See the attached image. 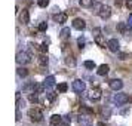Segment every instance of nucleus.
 Here are the masks:
<instances>
[{
	"label": "nucleus",
	"mask_w": 132,
	"mask_h": 126,
	"mask_svg": "<svg viewBox=\"0 0 132 126\" xmlns=\"http://www.w3.org/2000/svg\"><path fill=\"white\" fill-rule=\"evenodd\" d=\"M28 117L31 119V122H42L43 113L39 108H30V110H28Z\"/></svg>",
	"instance_id": "1"
},
{
	"label": "nucleus",
	"mask_w": 132,
	"mask_h": 126,
	"mask_svg": "<svg viewBox=\"0 0 132 126\" xmlns=\"http://www.w3.org/2000/svg\"><path fill=\"white\" fill-rule=\"evenodd\" d=\"M16 62L18 64H22V65L28 64V62H31V55L28 52H25V51L18 52V55H16Z\"/></svg>",
	"instance_id": "2"
},
{
	"label": "nucleus",
	"mask_w": 132,
	"mask_h": 126,
	"mask_svg": "<svg viewBox=\"0 0 132 126\" xmlns=\"http://www.w3.org/2000/svg\"><path fill=\"white\" fill-rule=\"evenodd\" d=\"M111 101L114 104H117V105H123V104H126V102L129 101V96L126 95V94H116V95H113Z\"/></svg>",
	"instance_id": "3"
},
{
	"label": "nucleus",
	"mask_w": 132,
	"mask_h": 126,
	"mask_svg": "<svg viewBox=\"0 0 132 126\" xmlns=\"http://www.w3.org/2000/svg\"><path fill=\"white\" fill-rule=\"evenodd\" d=\"M71 88H73V90H74V92H77V94H82V92L86 89V85H85V82H82L80 79H76V80L73 82Z\"/></svg>",
	"instance_id": "4"
},
{
	"label": "nucleus",
	"mask_w": 132,
	"mask_h": 126,
	"mask_svg": "<svg viewBox=\"0 0 132 126\" xmlns=\"http://www.w3.org/2000/svg\"><path fill=\"white\" fill-rule=\"evenodd\" d=\"M98 15H100L102 19L110 18V16H111V7L105 6V5H101V6H100V11H98Z\"/></svg>",
	"instance_id": "5"
},
{
	"label": "nucleus",
	"mask_w": 132,
	"mask_h": 126,
	"mask_svg": "<svg viewBox=\"0 0 132 126\" xmlns=\"http://www.w3.org/2000/svg\"><path fill=\"white\" fill-rule=\"evenodd\" d=\"M107 46H108V49H110L111 52H119V49H120L119 40H117V39H110V40L107 42Z\"/></svg>",
	"instance_id": "6"
},
{
	"label": "nucleus",
	"mask_w": 132,
	"mask_h": 126,
	"mask_svg": "<svg viewBox=\"0 0 132 126\" xmlns=\"http://www.w3.org/2000/svg\"><path fill=\"white\" fill-rule=\"evenodd\" d=\"M101 89L100 88H95V89H92V92H90L89 95H88V98H89L90 101H98V99H101Z\"/></svg>",
	"instance_id": "7"
},
{
	"label": "nucleus",
	"mask_w": 132,
	"mask_h": 126,
	"mask_svg": "<svg viewBox=\"0 0 132 126\" xmlns=\"http://www.w3.org/2000/svg\"><path fill=\"white\" fill-rule=\"evenodd\" d=\"M108 85H110V88H111L113 90H120L122 88H123V82L119 80V79H113V80H110Z\"/></svg>",
	"instance_id": "8"
},
{
	"label": "nucleus",
	"mask_w": 132,
	"mask_h": 126,
	"mask_svg": "<svg viewBox=\"0 0 132 126\" xmlns=\"http://www.w3.org/2000/svg\"><path fill=\"white\" fill-rule=\"evenodd\" d=\"M43 85H45V88H46L48 90H52L55 88V77L54 76H48V77L45 79Z\"/></svg>",
	"instance_id": "9"
},
{
	"label": "nucleus",
	"mask_w": 132,
	"mask_h": 126,
	"mask_svg": "<svg viewBox=\"0 0 132 126\" xmlns=\"http://www.w3.org/2000/svg\"><path fill=\"white\" fill-rule=\"evenodd\" d=\"M73 28H76V30L82 31V30H85V28H86V22H85L83 19L76 18L74 21H73Z\"/></svg>",
	"instance_id": "10"
},
{
	"label": "nucleus",
	"mask_w": 132,
	"mask_h": 126,
	"mask_svg": "<svg viewBox=\"0 0 132 126\" xmlns=\"http://www.w3.org/2000/svg\"><path fill=\"white\" fill-rule=\"evenodd\" d=\"M19 19H21L22 24H28V22H30V13H28L27 9H22V12L19 15Z\"/></svg>",
	"instance_id": "11"
},
{
	"label": "nucleus",
	"mask_w": 132,
	"mask_h": 126,
	"mask_svg": "<svg viewBox=\"0 0 132 126\" xmlns=\"http://www.w3.org/2000/svg\"><path fill=\"white\" fill-rule=\"evenodd\" d=\"M36 88H37V83L31 82V83L25 85L24 88H22V92H27V94H33V92H36Z\"/></svg>",
	"instance_id": "12"
},
{
	"label": "nucleus",
	"mask_w": 132,
	"mask_h": 126,
	"mask_svg": "<svg viewBox=\"0 0 132 126\" xmlns=\"http://www.w3.org/2000/svg\"><path fill=\"white\" fill-rule=\"evenodd\" d=\"M108 71H110V67H108L107 64H102V65H100V67H98V70H96L98 76H105Z\"/></svg>",
	"instance_id": "13"
},
{
	"label": "nucleus",
	"mask_w": 132,
	"mask_h": 126,
	"mask_svg": "<svg viewBox=\"0 0 132 126\" xmlns=\"http://www.w3.org/2000/svg\"><path fill=\"white\" fill-rule=\"evenodd\" d=\"M55 21H56L58 24H64L67 21V13H64V12L56 13V15H55Z\"/></svg>",
	"instance_id": "14"
},
{
	"label": "nucleus",
	"mask_w": 132,
	"mask_h": 126,
	"mask_svg": "<svg viewBox=\"0 0 132 126\" xmlns=\"http://www.w3.org/2000/svg\"><path fill=\"white\" fill-rule=\"evenodd\" d=\"M70 34H71V33H70V28H68V27H64V28L61 30V33H60L61 40H67V39L70 37Z\"/></svg>",
	"instance_id": "15"
},
{
	"label": "nucleus",
	"mask_w": 132,
	"mask_h": 126,
	"mask_svg": "<svg viewBox=\"0 0 132 126\" xmlns=\"http://www.w3.org/2000/svg\"><path fill=\"white\" fill-rule=\"evenodd\" d=\"M61 120H62V117H61L60 114H54V116L51 117V125H54V126L60 125V123H61Z\"/></svg>",
	"instance_id": "16"
},
{
	"label": "nucleus",
	"mask_w": 132,
	"mask_h": 126,
	"mask_svg": "<svg viewBox=\"0 0 132 126\" xmlns=\"http://www.w3.org/2000/svg\"><path fill=\"white\" fill-rule=\"evenodd\" d=\"M95 43L98 45V46H101V48H105V40H104L102 34H98V36H95Z\"/></svg>",
	"instance_id": "17"
},
{
	"label": "nucleus",
	"mask_w": 132,
	"mask_h": 126,
	"mask_svg": "<svg viewBox=\"0 0 132 126\" xmlns=\"http://www.w3.org/2000/svg\"><path fill=\"white\" fill-rule=\"evenodd\" d=\"M128 28H129V25L125 24V22H119V24H117V30H119L120 33H123V34L128 31Z\"/></svg>",
	"instance_id": "18"
},
{
	"label": "nucleus",
	"mask_w": 132,
	"mask_h": 126,
	"mask_svg": "<svg viewBox=\"0 0 132 126\" xmlns=\"http://www.w3.org/2000/svg\"><path fill=\"white\" fill-rule=\"evenodd\" d=\"M79 3L82 7H90L94 5V0H79Z\"/></svg>",
	"instance_id": "19"
},
{
	"label": "nucleus",
	"mask_w": 132,
	"mask_h": 126,
	"mask_svg": "<svg viewBox=\"0 0 132 126\" xmlns=\"http://www.w3.org/2000/svg\"><path fill=\"white\" fill-rule=\"evenodd\" d=\"M65 64L68 67H74L76 65V60H74V56H70V55H68V56L65 58Z\"/></svg>",
	"instance_id": "20"
},
{
	"label": "nucleus",
	"mask_w": 132,
	"mask_h": 126,
	"mask_svg": "<svg viewBox=\"0 0 132 126\" xmlns=\"http://www.w3.org/2000/svg\"><path fill=\"white\" fill-rule=\"evenodd\" d=\"M39 64L42 67L48 65V58H46V55H40V56H39Z\"/></svg>",
	"instance_id": "21"
},
{
	"label": "nucleus",
	"mask_w": 132,
	"mask_h": 126,
	"mask_svg": "<svg viewBox=\"0 0 132 126\" xmlns=\"http://www.w3.org/2000/svg\"><path fill=\"white\" fill-rule=\"evenodd\" d=\"M18 74L21 76V77H27V76H28V70H27L25 67H19L18 68Z\"/></svg>",
	"instance_id": "22"
},
{
	"label": "nucleus",
	"mask_w": 132,
	"mask_h": 126,
	"mask_svg": "<svg viewBox=\"0 0 132 126\" xmlns=\"http://www.w3.org/2000/svg\"><path fill=\"white\" fill-rule=\"evenodd\" d=\"M39 94H36V92H33V94H30V96H28V99H30L31 102H39Z\"/></svg>",
	"instance_id": "23"
},
{
	"label": "nucleus",
	"mask_w": 132,
	"mask_h": 126,
	"mask_svg": "<svg viewBox=\"0 0 132 126\" xmlns=\"http://www.w3.org/2000/svg\"><path fill=\"white\" fill-rule=\"evenodd\" d=\"M85 67H86V68H89V70H94V68H95V62H94V61H85Z\"/></svg>",
	"instance_id": "24"
},
{
	"label": "nucleus",
	"mask_w": 132,
	"mask_h": 126,
	"mask_svg": "<svg viewBox=\"0 0 132 126\" xmlns=\"http://www.w3.org/2000/svg\"><path fill=\"white\" fill-rule=\"evenodd\" d=\"M70 116H67V117H62V120H61V123H60V126H70Z\"/></svg>",
	"instance_id": "25"
},
{
	"label": "nucleus",
	"mask_w": 132,
	"mask_h": 126,
	"mask_svg": "<svg viewBox=\"0 0 132 126\" xmlns=\"http://www.w3.org/2000/svg\"><path fill=\"white\" fill-rule=\"evenodd\" d=\"M67 89H68V85H67V83L58 85V90H60V92H67Z\"/></svg>",
	"instance_id": "26"
},
{
	"label": "nucleus",
	"mask_w": 132,
	"mask_h": 126,
	"mask_svg": "<svg viewBox=\"0 0 132 126\" xmlns=\"http://www.w3.org/2000/svg\"><path fill=\"white\" fill-rule=\"evenodd\" d=\"M37 5L40 7H46L49 5V0H37Z\"/></svg>",
	"instance_id": "27"
},
{
	"label": "nucleus",
	"mask_w": 132,
	"mask_h": 126,
	"mask_svg": "<svg viewBox=\"0 0 132 126\" xmlns=\"http://www.w3.org/2000/svg\"><path fill=\"white\" fill-rule=\"evenodd\" d=\"M39 30L40 31H46L48 30V24H46V22H40V24H39Z\"/></svg>",
	"instance_id": "28"
},
{
	"label": "nucleus",
	"mask_w": 132,
	"mask_h": 126,
	"mask_svg": "<svg viewBox=\"0 0 132 126\" xmlns=\"http://www.w3.org/2000/svg\"><path fill=\"white\" fill-rule=\"evenodd\" d=\"M80 111L82 113H86V114H94V111L90 108H86V107H80Z\"/></svg>",
	"instance_id": "29"
},
{
	"label": "nucleus",
	"mask_w": 132,
	"mask_h": 126,
	"mask_svg": "<svg viewBox=\"0 0 132 126\" xmlns=\"http://www.w3.org/2000/svg\"><path fill=\"white\" fill-rule=\"evenodd\" d=\"M77 43H79V48L83 49V46H85V39H83V37H79V39H77Z\"/></svg>",
	"instance_id": "30"
},
{
	"label": "nucleus",
	"mask_w": 132,
	"mask_h": 126,
	"mask_svg": "<svg viewBox=\"0 0 132 126\" xmlns=\"http://www.w3.org/2000/svg\"><path fill=\"white\" fill-rule=\"evenodd\" d=\"M46 95H48L49 101H54V99H55V94H54V92H49V94H46Z\"/></svg>",
	"instance_id": "31"
},
{
	"label": "nucleus",
	"mask_w": 132,
	"mask_h": 126,
	"mask_svg": "<svg viewBox=\"0 0 132 126\" xmlns=\"http://www.w3.org/2000/svg\"><path fill=\"white\" fill-rule=\"evenodd\" d=\"M15 116H16V117H15L16 120L21 119V111H19V107H16V113H15Z\"/></svg>",
	"instance_id": "32"
},
{
	"label": "nucleus",
	"mask_w": 132,
	"mask_h": 126,
	"mask_svg": "<svg viewBox=\"0 0 132 126\" xmlns=\"http://www.w3.org/2000/svg\"><path fill=\"white\" fill-rule=\"evenodd\" d=\"M126 7L129 11H132V0H126Z\"/></svg>",
	"instance_id": "33"
},
{
	"label": "nucleus",
	"mask_w": 132,
	"mask_h": 126,
	"mask_svg": "<svg viewBox=\"0 0 132 126\" xmlns=\"http://www.w3.org/2000/svg\"><path fill=\"white\" fill-rule=\"evenodd\" d=\"M40 51H42V52H46V51H48V46H46V45H40Z\"/></svg>",
	"instance_id": "34"
},
{
	"label": "nucleus",
	"mask_w": 132,
	"mask_h": 126,
	"mask_svg": "<svg viewBox=\"0 0 132 126\" xmlns=\"http://www.w3.org/2000/svg\"><path fill=\"white\" fill-rule=\"evenodd\" d=\"M100 28H94V31H92V33H94V36H98V34H100Z\"/></svg>",
	"instance_id": "35"
},
{
	"label": "nucleus",
	"mask_w": 132,
	"mask_h": 126,
	"mask_svg": "<svg viewBox=\"0 0 132 126\" xmlns=\"http://www.w3.org/2000/svg\"><path fill=\"white\" fill-rule=\"evenodd\" d=\"M119 58H120V60H126V58H128V55H126V54H119Z\"/></svg>",
	"instance_id": "36"
},
{
	"label": "nucleus",
	"mask_w": 132,
	"mask_h": 126,
	"mask_svg": "<svg viewBox=\"0 0 132 126\" xmlns=\"http://www.w3.org/2000/svg\"><path fill=\"white\" fill-rule=\"evenodd\" d=\"M128 25H129V27L132 28V15L129 16V19H128Z\"/></svg>",
	"instance_id": "37"
},
{
	"label": "nucleus",
	"mask_w": 132,
	"mask_h": 126,
	"mask_svg": "<svg viewBox=\"0 0 132 126\" xmlns=\"http://www.w3.org/2000/svg\"><path fill=\"white\" fill-rule=\"evenodd\" d=\"M114 2H116V5H117V6H120V5H122V0H114Z\"/></svg>",
	"instance_id": "38"
},
{
	"label": "nucleus",
	"mask_w": 132,
	"mask_h": 126,
	"mask_svg": "<svg viewBox=\"0 0 132 126\" xmlns=\"http://www.w3.org/2000/svg\"><path fill=\"white\" fill-rule=\"evenodd\" d=\"M98 126H108L107 123H104V122H100V123H98Z\"/></svg>",
	"instance_id": "39"
},
{
	"label": "nucleus",
	"mask_w": 132,
	"mask_h": 126,
	"mask_svg": "<svg viewBox=\"0 0 132 126\" xmlns=\"http://www.w3.org/2000/svg\"><path fill=\"white\" fill-rule=\"evenodd\" d=\"M25 3H27V5H31V3H33V2H31V0H24Z\"/></svg>",
	"instance_id": "40"
}]
</instances>
